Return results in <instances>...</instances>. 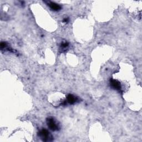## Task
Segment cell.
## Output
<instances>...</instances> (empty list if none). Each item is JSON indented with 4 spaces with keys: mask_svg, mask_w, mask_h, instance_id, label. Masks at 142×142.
Listing matches in <instances>:
<instances>
[{
    "mask_svg": "<svg viewBox=\"0 0 142 142\" xmlns=\"http://www.w3.org/2000/svg\"><path fill=\"white\" fill-rule=\"evenodd\" d=\"M49 6L50 7V8L53 11H58L61 9V6L57 4V3H55L54 2H50Z\"/></svg>",
    "mask_w": 142,
    "mask_h": 142,
    "instance_id": "obj_5",
    "label": "cell"
},
{
    "mask_svg": "<svg viewBox=\"0 0 142 142\" xmlns=\"http://www.w3.org/2000/svg\"><path fill=\"white\" fill-rule=\"evenodd\" d=\"M47 125L49 127L50 129H51L52 130H53V131H55V130H57L58 129V125H57V123H56L55 121L54 120V119L50 118L47 119Z\"/></svg>",
    "mask_w": 142,
    "mask_h": 142,
    "instance_id": "obj_2",
    "label": "cell"
},
{
    "mask_svg": "<svg viewBox=\"0 0 142 142\" xmlns=\"http://www.w3.org/2000/svg\"><path fill=\"white\" fill-rule=\"evenodd\" d=\"M39 136L42 138L44 141H50L52 139V136L50 132L46 129H42L39 133Z\"/></svg>",
    "mask_w": 142,
    "mask_h": 142,
    "instance_id": "obj_1",
    "label": "cell"
},
{
    "mask_svg": "<svg viewBox=\"0 0 142 142\" xmlns=\"http://www.w3.org/2000/svg\"><path fill=\"white\" fill-rule=\"evenodd\" d=\"M111 84L112 87L114 89H117V90H121V85L119 81L115 80H112L111 81Z\"/></svg>",
    "mask_w": 142,
    "mask_h": 142,
    "instance_id": "obj_3",
    "label": "cell"
},
{
    "mask_svg": "<svg viewBox=\"0 0 142 142\" xmlns=\"http://www.w3.org/2000/svg\"><path fill=\"white\" fill-rule=\"evenodd\" d=\"M77 98L75 96H74L72 94H69L68 96H67V102L69 103V104H74L75 103L77 102Z\"/></svg>",
    "mask_w": 142,
    "mask_h": 142,
    "instance_id": "obj_4",
    "label": "cell"
}]
</instances>
